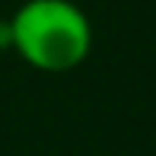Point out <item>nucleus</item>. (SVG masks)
Listing matches in <instances>:
<instances>
[{"label": "nucleus", "instance_id": "nucleus-2", "mask_svg": "<svg viewBox=\"0 0 156 156\" xmlns=\"http://www.w3.org/2000/svg\"><path fill=\"white\" fill-rule=\"evenodd\" d=\"M10 48L13 51V32H10V19H0V51Z\"/></svg>", "mask_w": 156, "mask_h": 156}, {"label": "nucleus", "instance_id": "nucleus-1", "mask_svg": "<svg viewBox=\"0 0 156 156\" xmlns=\"http://www.w3.org/2000/svg\"><path fill=\"white\" fill-rule=\"evenodd\" d=\"M10 32L16 58L41 73H70L93 51V23L73 0H23Z\"/></svg>", "mask_w": 156, "mask_h": 156}]
</instances>
